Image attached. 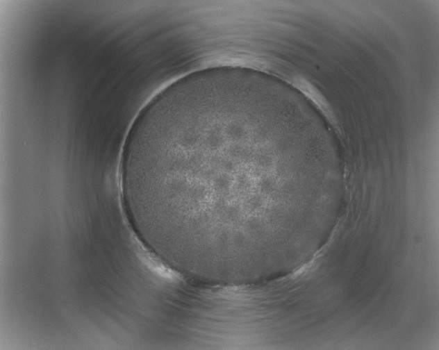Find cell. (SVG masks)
<instances>
[{"instance_id": "obj_1", "label": "cell", "mask_w": 439, "mask_h": 350, "mask_svg": "<svg viewBox=\"0 0 439 350\" xmlns=\"http://www.w3.org/2000/svg\"><path fill=\"white\" fill-rule=\"evenodd\" d=\"M252 136L226 133L169 153L204 212L214 249L242 247L271 235L274 182L254 181L270 168L267 153H254Z\"/></svg>"}]
</instances>
